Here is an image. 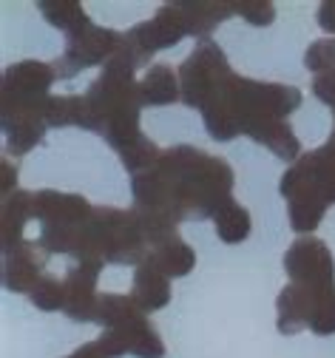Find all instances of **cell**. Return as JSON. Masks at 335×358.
<instances>
[{
  "label": "cell",
  "mask_w": 335,
  "mask_h": 358,
  "mask_svg": "<svg viewBox=\"0 0 335 358\" xmlns=\"http://www.w3.org/2000/svg\"><path fill=\"white\" fill-rule=\"evenodd\" d=\"M179 85L182 100L202 111L213 140L227 143L236 134H248L281 159L299 157L301 143L284 122L287 114L301 106L299 88L236 77L224 52L208 37L179 66Z\"/></svg>",
  "instance_id": "1"
},
{
  "label": "cell",
  "mask_w": 335,
  "mask_h": 358,
  "mask_svg": "<svg viewBox=\"0 0 335 358\" xmlns=\"http://www.w3.org/2000/svg\"><path fill=\"white\" fill-rule=\"evenodd\" d=\"M230 165L190 145L159 151L151 168L134 176L136 210L171 228L187 213L216 216L230 202Z\"/></svg>",
  "instance_id": "2"
},
{
  "label": "cell",
  "mask_w": 335,
  "mask_h": 358,
  "mask_svg": "<svg viewBox=\"0 0 335 358\" xmlns=\"http://www.w3.org/2000/svg\"><path fill=\"white\" fill-rule=\"evenodd\" d=\"M136 63L117 52L108 63L106 71L91 83V92L85 97H77V125L97 131L120 151H131L139 145V83H134Z\"/></svg>",
  "instance_id": "3"
},
{
  "label": "cell",
  "mask_w": 335,
  "mask_h": 358,
  "mask_svg": "<svg viewBox=\"0 0 335 358\" xmlns=\"http://www.w3.org/2000/svg\"><path fill=\"white\" fill-rule=\"evenodd\" d=\"M57 69L26 60L12 66L3 77V128L12 154H23L43 140L45 108H49V85L55 83Z\"/></svg>",
  "instance_id": "4"
},
{
  "label": "cell",
  "mask_w": 335,
  "mask_h": 358,
  "mask_svg": "<svg viewBox=\"0 0 335 358\" xmlns=\"http://www.w3.org/2000/svg\"><path fill=\"white\" fill-rule=\"evenodd\" d=\"M281 194L287 199L293 231H315L327 205H335V131L318 151L301 157L284 173Z\"/></svg>",
  "instance_id": "5"
},
{
  "label": "cell",
  "mask_w": 335,
  "mask_h": 358,
  "mask_svg": "<svg viewBox=\"0 0 335 358\" xmlns=\"http://www.w3.org/2000/svg\"><path fill=\"white\" fill-rule=\"evenodd\" d=\"M310 327L318 336L335 333V282L290 285L278 296V330L293 336Z\"/></svg>",
  "instance_id": "6"
},
{
  "label": "cell",
  "mask_w": 335,
  "mask_h": 358,
  "mask_svg": "<svg viewBox=\"0 0 335 358\" xmlns=\"http://www.w3.org/2000/svg\"><path fill=\"white\" fill-rule=\"evenodd\" d=\"M122 46V34L111 31V29H100L94 26L91 20L85 26H80L77 31L69 34V46H66V55L57 60V74L60 77H71L77 74L80 69H88V66H97L103 60H111Z\"/></svg>",
  "instance_id": "7"
},
{
  "label": "cell",
  "mask_w": 335,
  "mask_h": 358,
  "mask_svg": "<svg viewBox=\"0 0 335 358\" xmlns=\"http://www.w3.org/2000/svg\"><path fill=\"white\" fill-rule=\"evenodd\" d=\"M284 271L296 285H329L335 282L332 253L321 239H299L284 256Z\"/></svg>",
  "instance_id": "8"
},
{
  "label": "cell",
  "mask_w": 335,
  "mask_h": 358,
  "mask_svg": "<svg viewBox=\"0 0 335 358\" xmlns=\"http://www.w3.org/2000/svg\"><path fill=\"white\" fill-rule=\"evenodd\" d=\"M103 271V259H83L74 271L66 276V313L77 322H94L97 319V276Z\"/></svg>",
  "instance_id": "9"
},
{
  "label": "cell",
  "mask_w": 335,
  "mask_h": 358,
  "mask_svg": "<svg viewBox=\"0 0 335 358\" xmlns=\"http://www.w3.org/2000/svg\"><path fill=\"white\" fill-rule=\"evenodd\" d=\"M304 66L315 74L313 92L318 100H324L335 114V40H318L307 52Z\"/></svg>",
  "instance_id": "10"
},
{
  "label": "cell",
  "mask_w": 335,
  "mask_h": 358,
  "mask_svg": "<svg viewBox=\"0 0 335 358\" xmlns=\"http://www.w3.org/2000/svg\"><path fill=\"white\" fill-rule=\"evenodd\" d=\"M142 262H148L151 267H157V271L165 273L168 279H176V276L190 273V267H194L197 256H194V250H190V248L173 234V236L162 239L159 245H154ZM142 262H139V264H142Z\"/></svg>",
  "instance_id": "11"
},
{
  "label": "cell",
  "mask_w": 335,
  "mask_h": 358,
  "mask_svg": "<svg viewBox=\"0 0 335 358\" xmlns=\"http://www.w3.org/2000/svg\"><path fill=\"white\" fill-rule=\"evenodd\" d=\"M40 267H43V256H37V245L26 242L20 250L6 256V273L3 282L9 290L17 293H31L34 285L40 282Z\"/></svg>",
  "instance_id": "12"
},
{
  "label": "cell",
  "mask_w": 335,
  "mask_h": 358,
  "mask_svg": "<svg viewBox=\"0 0 335 358\" xmlns=\"http://www.w3.org/2000/svg\"><path fill=\"white\" fill-rule=\"evenodd\" d=\"M31 199H34V194H23V191H15L3 199V250H6V256L26 245L23 228H26V219L31 216Z\"/></svg>",
  "instance_id": "13"
},
{
  "label": "cell",
  "mask_w": 335,
  "mask_h": 358,
  "mask_svg": "<svg viewBox=\"0 0 335 358\" xmlns=\"http://www.w3.org/2000/svg\"><path fill=\"white\" fill-rule=\"evenodd\" d=\"M168 282L171 279L165 273H159L157 267H151L148 262H142L136 276H134V296L131 299L139 304V310H159L171 299Z\"/></svg>",
  "instance_id": "14"
},
{
  "label": "cell",
  "mask_w": 335,
  "mask_h": 358,
  "mask_svg": "<svg viewBox=\"0 0 335 358\" xmlns=\"http://www.w3.org/2000/svg\"><path fill=\"white\" fill-rule=\"evenodd\" d=\"M139 97L142 103H151V106H168L179 100V83L173 77V69L151 66V71L139 83Z\"/></svg>",
  "instance_id": "15"
},
{
  "label": "cell",
  "mask_w": 335,
  "mask_h": 358,
  "mask_svg": "<svg viewBox=\"0 0 335 358\" xmlns=\"http://www.w3.org/2000/svg\"><path fill=\"white\" fill-rule=\"evenodd\" d=\"M213 222H216L219 239L227 242V245L242 242V239L250 234V213H248L242 205H238V202H233V199L213 216Z\"/></svg>",
  "instance_id": "16"
},
{
  "label": "cell",
  "mask_w": 335,
  "mask_h": 358,
  "mask_svg": "<svg viewBox=\"0 0 335 358\" xmlns=\"http://www.w3.org/2000/svg\"><path fill=\"white\" fill-rule=\"evenodd\" d=\"M40 12L45 15V20H49L52 26L63 29L66 34L77 31L80 26L88 23V15L80 3H71V0H55V3H40Z\"/></svg>",
  "instance_id": "17"
},
{
  "label": "cell",
  "mask_w": 335,
  "mask_h": 358,
  "mask_svg": "<svg viewBox=\"0 0 335 358\" xmlns=\"http://www.w3.org/2000/svg\"><path fill=\"white\" fill-rule=\"evenodd\" d=\"M31 301L40 307V310H60L66 307V285L57 282V279H40L31 290Z\"/></svg>",
  "instance_id": "18"
},
{
  "label": "cell",
  "mask_w": 335,
  "mask_h": 358,
  "mask_svg": "<svg viewBox=\"0 0 335 358\" xmlns=\"http://www.w3.org/2000/svg\"><path fill=\"white\" fill-rule=\"evenodd\" d=\"M233 12H238V15H242L248 23H253V26H267L276 17L273 3H262V0H256V3H233Z\"/></svg>",
  "instance_id": "19"
},
{
  "label": "cell",
  "mask_w": 335,
  "mask_h": 358,
  "mask_svg": "<svg viewBox=\"0 0 335 358\" xmlns=\"http://www.w3.org/2000/svg\"><path fill=\"white\" fill-rule=\"evenodd\" d=\"M318 23L324 31H332L335 34V3H321L318 9Z\"/></svg>",
  "instance_id": "20"
}]
</instances>
